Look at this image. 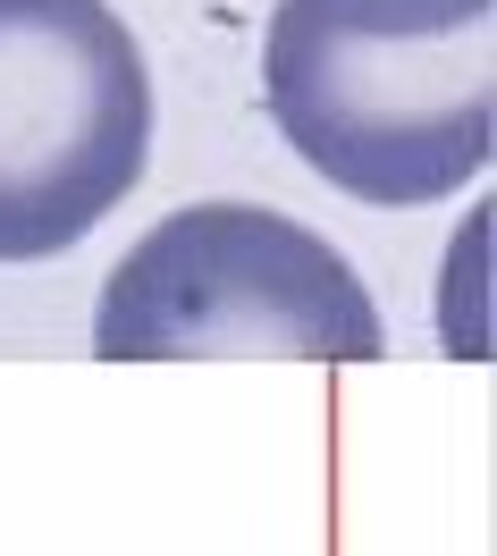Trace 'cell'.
<instances>
[{
	"label": "cell",
	"instance_id": "cell-1",
	"mask_svg": "<svg viewBox=\"0 0 497 556\" xmlns=\"http://www.w3.org/2000/svg\"><path fill=\"white\" fill-rule=\"evenodd\" d=\"M262 85L337 194L447 203L497 143V0H279Z\"/></svg>",
	"mask_w": 497,
	"mask_h": 556
},
{
	"label": "cell",
	"instance_id": "cell-2",
	"mask_svg": "<svg viewBox=\"0 0 497 556\" xmlns=\"http://www.w3.org/2000/svg\"><path fill=\"white\" fill-rule=\"evenodd\" d=\"M93 354L161 363V354H320L371 363L380 313L362 278L279 211L194 203L110 270Z\"/></svg>",
	"mask_w": 497,
	"mask_h": 556
},
{
	"label": "cell",
	"instance_id": "cell-3",
	"mask_svg": "<svg viewBox=\"0 0 497 556\" xmlns=\"http://www.w3.org/2000/svg\"><path fill=\"white\" fill-rule=\"evenodd\" d=\"M152 161V76L110 0H0V262H51Z\"/></svg>",
	"mask_w": 497,
	"mask_h": 556
}]
</instances>
